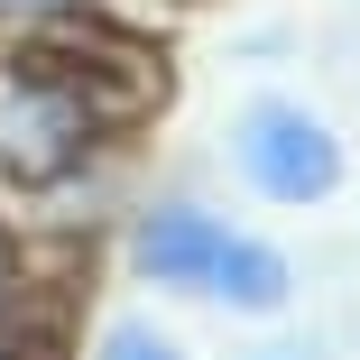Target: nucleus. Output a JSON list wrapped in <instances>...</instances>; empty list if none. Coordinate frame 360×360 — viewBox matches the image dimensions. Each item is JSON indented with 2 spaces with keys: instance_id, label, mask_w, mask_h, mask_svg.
<instances>
[{
  "instance_id": "1",
  "label": "nucleus",
  "mask_w": 360,
  "mask_h": 360,
  "mask_svg": "<svg viewBox=\"0 0 360 360\" xmlns=\"http://www.w3.org/2000/svg\"><path fill=\"white\" fill-rule=\"evenodd\" d=\"M139 277L194 286V296H222V305H240V314L286 305V259L259 250V240H240V231H222V222L194 212V203H167V212L139 222Z\"/></svg>"
},
{
  "instance_id": "2",
  "label": "nucleus",
  "mask_w": 360,
  "mask_h": 360,
  "mask_svg": "<svg viewBox=\"0 0 360 360\" xmlns=\"http://www.w3.org/2000/svg\"><path fill=\"white\" fill-rule=\"evenodd\" d=\"M231 158L259 194L277 203H323L342 185V139L305 111V102H250L240 129H231Z\"/></svg>"
},
{
  "instance_id": "3",
  "label": "nucleus",
  "mask_w": 360,
  "mask_h": 360,
  "mask_svg": "<svg viewBox=\"0 0 360 360\" xmlns=\"http://www.w3.org/2000/svg\"><path fill=\"white\" fill-rule=\"evenodd\" d=\"M84 129H93V111L65 93V84H46L37 65L0 93V158H10L19 176H56L65 158L84 148Z\"/></svg>"
},
{
  "instance_id": "4",
  "label": "nucleus",
  "mask_w": 360,
  "mask_h": 360,
  "mask_svg": "<svg viewBox=\"0 0 360 360\" xmlns=\"http://www.w3.org/2000/svg\"><path fill=\"white\" fill-rule=\"evenodd\" d=\"M102 360H185L167 333H148V323H120L111 342H102Z\"/></svg>"
},
{
  "instance_id": "5",
  "label": "nucleus",
  "mask_w": 360,
  "mask_h": 360,
  "mask_svg": "<svg viewBox=\"0 0 360 360\" xmlns=\"http://www.w3.org/2000/svg\"><path fill=\"white\" fill-rule=\"evenodd\" d=\"M0 10H65V0H0Z\"/></svg>"
},
{
  "instance_id": "6",
  "label": "nucleus",
  "mask_w": 360,
  "mask_h": 360,
  "mask_svg": "<svg viewBox=\"0 0 360 360\" xmlns=\"http://www.w3.org/2000/svg\"><path fill=\"white\" fill-rule=\"evenodd\" d=\"M0 296H10V250H0Z\"/></svg>"
}]
</instances>
